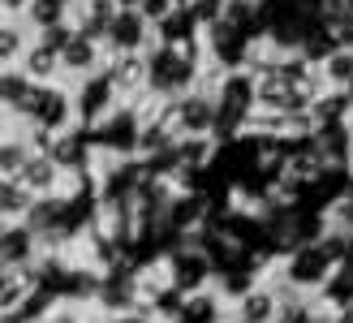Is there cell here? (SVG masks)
Here are the masks:
<instances>
[{
    "mask_svg": "<svg viewBox=\"0 0 353 323\" xmlns=\"http://www.w3.org/2000/svg\"><path fill=\"white\" fill-rule=\"evenodd\" d=\"M216 125H211V138H237L245 130V117L254 112V74L250 69H224L216 91Z\"/></svg>",
    "mask_w": 353,
    "mask_h": 323,
    "instance_id": "1",
    "label": "cell"
},
{
    "mask_svg": "<svg viewBox=\"0 0 353 323\" xmlns=\"http://www.w3.org/2000/svg\"><path fill=\"white\" fill-rule=\"evenodd\" d=\"M280 272H285L280 280H285L289 289H297V293H319L323 284L341 272V263H332L314 242H302V246L289 250V259H285V267H280Z\"/></svg>",
    "mask_w": 353,
    "mask_h": 323,
    "instance_id": "2",
    "label": "cell"
},
{
    "mask_svg": "<svg viewBox=\"0 0 353 323\" xmlns=\"http://www.w3.org/2000/svg\"><path fill=\"white\" fill-rule=\"evenodd\" d=\"M151 43H155V35H151V22L143 17V9H117L112 22L99 35L103 57H112V52H147Z\"/></svg>",
    "mask_w": 353,
    "mask_h": 323,
    "instance_id": "3",
    "label": "cell"
},
{
    "mask_svg": "<svg viewBox=\"0 0 353 323\" xmlns=\"http://www.w3.org/2000/svg\"><path fill=\"white\" fill-rule=\"evenodd\" d=\"M103 78L108 86L117 91V99L134 104L138 95H147V57L143 52H112V57H103Z\"/></svg>",
    "mask_w": 353,
    "mask_h": 323,
    "instance_id": "4",
    "label": "cell"
},
{
    "mask_svg": "<svg viewBox=\"0 0 353 323\" xmlns=\"http://www.w3.org/2000/svg\"><path fill=\"white\" fill-rule=\"evenodd\" d=\"M121 99L117 91L108 86V78H103V69H95V74H86L78 78V91H74V117H78V130H91V125L103 117V112H112Z\"/></svg>",
    "mask_w": 353,
    "mask_h": 323,
    "instance_id": "5",
    "label": "cell"
},
{
    "mask_svg": "<svg viewBox=\"0 0 353 323\" xmlns=\"http://www.w3.org/2000/svg\"><path fill=\"white\" fill-rule=\"evenodd\" d=\"M30 125H43L52 134H65L74 130L78 117H74V91H65L61 82H43L39 86V99H34V112H30Z\"/></svg>",
    "mask_w": 353,
    "mask_h": 323,
    "instance_id": "6",
    "label": "cell"
},
{
    "mask_svg": "<svg viewBox=\"0 0 353 323\" xmlns=\"http://www.w3.org/2000/svg\"><path fill=\"white\" fill-rule=\"evenodd\" d=\"M172 112H176V134H211V125H216V99H211L207 86L194 82L185 95L172 99Z\"/></svg>",
    "mask_w": 353,
    "mask_h": 323,
    "instance_id": "7",
    "label": "cell"
},
{
    "mask_svg": "<svg viewBox=\"0 0 353 323\" xmlns=\"http://www.w3.org/2000/svg\"><path fill=\"white\" fill-rule=\"evenodd\" d=\"M61 57V78H86V74H95V69L103 65V48H99V39H86V35H69V43L57 52Z\"/></svg>",
    "mask_w": 353,
    "mask_h": 323,
    "instance_id": "8",
    "label": "cell"
},
{
    "mask_svg": "<svg viewBox=\"0 0 353 323\" xmlns=\"http://www.w3.org/2000/svg\"><path fill=\"white\" fill-rule=\"evenodd\" d=\"M34 259H39V237L22 220L0 224V267H26Z\"/></svg>",
    "mask_w": 353,
    "mask_h": 323,
    "instance_id": "9",
    "label": "cell"
},
{
    "mask_svg": "<svg viewBox=\"0 0 353 323\" xmlns=\"http://www.w3.org/2000/svg\"><path fill=\"white\" fill-rule=\"evenodd\" d=\"M61 177H65V173H61L57 164H52V155L30 151V155H26V164L17 168L13 182L22 186V190L30 194V199H39V194H57V190H61Z\"/></svg>",
    "mask_w": 353,
    "mask_h": 323,
    "instance_id": "10",
    "label": "cell"
},
{
    "mask_svg": "<svg viewBox=\"0 0 353 323\" xmlns=\"http://www.w3.org/2000/svg\"><path fill=\"white\" fill-rule=\"evenodd\" d=\"M168 323H224V297L211 289L181 293V306L164 315Z\"/></svg>",
    "mask_w": 353,
    "mask_h": 323,
    "instance_id": "11",
    "label": "cell"
},
{
    "mask_svg": "<svg viewBox=\"0 0 353 323\" xmlns=\"http://www.w3.org/2000/svg\"><path fill=\"white\" fill-rule=\"evenodd\" d=\"M117 5L112 0H74V9H69V22H74L78 35H86V39H99L103 26L112 22Z\"/></svg>",
    "mask_w": 353,
    "mask_h": 323,
    "instance_id": "12",
    "label": "cell"
},
{
    "mask_svg": "<svg viewBox=\"0 0 353 323\" xmlns=\"http://www.w3.org/2000/svg\"><path fill=\"white\" fill-rule=\"evenodd\" d=\"M276 302H280L276 289H268V284H250V289L237 297V323H272L276 319Z\"/></svg>",
    "mask_w": 353,
    "mask_h": 323,
    "instance_id": "13",
    "label": "cell"
},
{
    "mask_svg": "<svg viewBox=\"0 0 353 323\" xmlns=\"http://www.w3.org/2000/svg\"><path fill=\"white\" fill-rule=\"evenodd\" d=\"M17 61H22L17 69H22V74H26L30 82H57V78H61V57H57L52 48H43L39 39L26 43V52H22Z\"/></svg>",
    "mask_w": 353,
    "mask_h": 323,
    "instance_id": "14",
    "label": "cell"
},
{
    "mask_svg": "<svg viewBox=\"0 0 353 323\" xmlns=\"http://www.w3.org/2000/svg\"><path fill=\"white\" fill-rule=\"evenodd\" d=\"M34 91V82L22 74V69H13V65H0V108H5L9 117L22 112V104L30 99Z\"/></svg>",
    "mask_w": 353,
    "mask_h": 323,
    "instance_id": "15",
    "label": "cell"
},
{
    "mask_svg": "<svg viewBox=\"0 0 353 323\" xmlns=\"http://www.w3.org/2000/svg\"><path fill=\"white\" fill-rule=\"evenodd\" d=\"M319 78H323V86L349 91V86H353V48H345V43L332 48L327 57L319 61Z\"/></svg>",
    "mask_w": 353,
    "mask_h": 323,
    "instance_id": "16",
    "label": "cell"
},
{
    "mask_svg": "<svg viewBox=\"0 0 353 323\" xmlns=\"http://www.w3.org/2000/svg\"><path fill=\"white\" fill-rule=\"evenodd\" d=\"M69 9H74V0H30L22 9V22L26 30H43V26H57V22H69Z\"/></svg>",
    "mask_w": 353,
    "mask_h": 323,
    "instance_id": "17",
    "label": "cell"
},
{
    "mask_svg": "<svg viewBox=\"0 0 353 323\" xmlns=\"http://www.w3.org/2000/svg\"><path fill=\"white\" fill-rule=\"evenodd\" d=\"M26 22H22V17H17V22H13V17H5V22H0V65H13L17 57H22V52H26Z\"/></svg>",
    "mask_w": 353,
    "mask_h": 323,
    "instance_id": "18",
    "label": "cell"
},
{
    "mask_svg": "<svg viewBox=\"0 0 353 323\" xmlns=\"http://www.w3.org/2000/svg\"><path fill=\"white\" fill-rule=\"evenodd\" d=\"M26 155H30V147H26V138L17 134V138H0V177H17V168L26 164Z\"/></svg>",
    "mask_w": 353,
    "mask_h": 323,
    "instance_id": "19",
    "label": "cell"
},
{
    "mask_svg": "<svg viewBox=\"0 0 353 323\" xmlns=\"http://www.w3.org/2000/svg\"><path fill=\"white\" fill-rule=\"evenodd\" d=\"M185 9H190V17H194V26H211V22H220L224 17V0H185Z\"/></svg>",
    "mask_w": 353,
    "mask_h": 323,
    "instance_id": "20",
    "label": "cell"
},
{
    "mask_svg": "<svg viewBox=\"0 0 353 323\" xmlns=\"http://www.w3.org/2000/svg\"><path fill=\"white\" fill-rule=\"evenodd\" d=\"M69 35H74V22H57V26H43V30H34V39H39L43 48L52 52H61L69 43Z\"/></svg>",
    "mask_w": 353,
    "mask_h": 323,
    "instance_id": "21",
    "label": "cell"
},
{
    "mask_svg": "<svg viewBox=\"0 0 353 323\" xmlns=\"http://www.w3.org/2000/svg\"><path fill=\"white\" fill-rule=\"evenodd\" d=\"M185 0H143V17L147 22H160L164 13H172V9H181Z\"/></svg>",
    "mask_w": 353,
    "mask_h": 323,
    "instance_id": "22",
    "label": "cell"
},
{
    "mask_svg": "<svg viewBox=\"0 0 353 323\" xmlns=\"http://www.w3.org/2000/svg\"><path fill=\"white\" fill-rule=\"evenodd\" d=\"M30 0H0V17H22V9Z\"/></svg>",
    "mask_w": 353,
    "mask_h": 323,
    "instance_id": "23",
    "label": "cell"
},
{
    "mask_svg": "<svg viewBox=\"0 0 353 323\" xmlns=\"http://www.w3.org/2000/svg\"><path fill=\"white\" fill-rule=\"evenodd\" d=\"M117 9H143V0H112Z\"/></svg>",
    "mask_w": 353,
    "mask_h": 323,
    "instance_id": "24",
    "label": "cell"
}]
</instances>
